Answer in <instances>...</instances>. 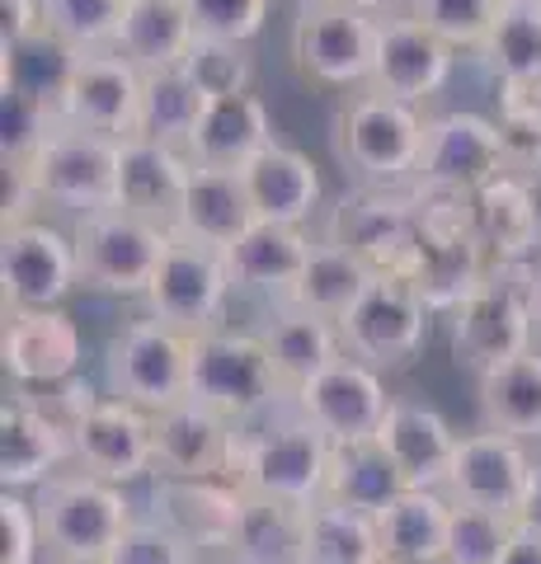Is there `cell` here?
I'll return each instance as SVG.
<instances>
[{"mask_svg": "<svg viewBox=\"0 0 541 564\" xmlns=\"http://www.w3.org/2000/svg\"><path fill=\"white\" fill-rule=\"evenodd\" d=\"M537 306H541V263L537 259H499L485 269L480 288L447 315L452 321V352L470 372L537 348Z\"/></svg>", "mask_w": 541, "mask_h": 564, "instance_id": "6da1fadb", "label": "cell"}, {"mask_svg": "<svg viewBox=\"0 0 541 564\" xmlns=\"http://www.w3.org/2000/svg\"><path fill=\"white\" fill-rule=\"evenodd\" d=\"M118 165H123V141L99 137L62 122L20 170H6L20 203H52L85 217L95 207L118 203Z\"/></svg>", "mask_w": 541, "mask_h": 564, "instance_id": "7a4b0ae2", "label": "cell"}, {"mask_svg": "<svg viewBox=\"0 0 541 564\" xmlns=\"http://www.w3.org/2000/svg\"><path fill=\"white\" fill-rule=\"evenodd\" d=\"M429 118L419 104L391 99L381 90H363L335 113V155L358 184L381 188H410L424 151Z\"/></svg>", "mask_w": 541, "mask_h": 564, "instance_id": "3957f363", "label": "cell"}, {"mask_svg": "<svg viewBox=\"0 0 541 564\" xmlns=\"http://www.w3.org/2000/svg\"><path fill=\"white\" fill-rule=\"evenodd\" d=\"M188 395L213 404L231 423H250L278 404H292V391L278 377L264 334L231 329H207L188 339Z\"/></svg>", "mask_w": 541, "mask_h": 564, "instance_id": "277c9868", "label": "cell"}, {"mask_svg": "<svg viewBox=\"0 0 541 564\" xmlns=\"http://www.w3.org/2000/svg\"><path fill=\"white\" fill-rule=\"evenodd\" d=\"M33 508L43 522V545L52 560L104 564L132 527V503L123 485H109L90 470H57L33 489Z\"/></svg>", "mask_w": 541, "mask_h": 564, "instance_id": "5b68a950", "label": "cell"}, {"mask_svg": "<svg viewBox=\"0 0 541 564\" xmlns=\"http://www.w3.org/2000/svg\"><path fill=\"white\" fill-rule=\"evenodd\" d=\"M414 193V188H410ZM419 198V250L410 263V282L433 315H452L480 288L490 254L470 226V198L457 193H414Z\"/></svg>", "mask_w": 541, "mask_h": 564, "instance_id": "8992f818", "label": "cell"}, {"mask_svg": "<svg viewBox=\"0 0 541 564\" xmlns=\"http://www.w3.org/2000/svg\"><path fill=\"white\" fill-rule=\"evenodd\" d=\"M174 231L147 221L128 207H95L76 217V273L85 292L99 296H147Z\"/></svg>", "mask_w": 541, "mask_h": 564, "instance_id": "52a82bcc", "label": "cell"}, {"mask_svg": "<svg viewBox=\"0 0 541 564\" xmlns=\"http://www.w3.org/2000/svg\"><path fill=\"white\" fill-rule=\"evenodd\" d=\"M325 466H329V437L292 410L288 419H269L259 433L240 437L231 480L246 494L311 508L325 489Z\"/></svg>", "mask_w": 541, "mask_h": 564, "instance_id": "ba28073f", "label": "cell"}, {"mask_svg": "<svg viewBox=\"0 0 541 564\" xmlns=\"http://www.w3.org/2000/svg\"><path fill=\"white\" fill-rule=\"evenodd\" d=\"M513 151L504 141L499 118L485 113H439L424 128V151H419L414 170V193H457L470 198L485 184L513 174Z\"/></svg>", "mask_w": 541, "mask_h": 564, "instance_id": "9c48e42d", "label": "cell"}, {"mask_svg": "<svg viewBox=\"0 0 541 564\" xmlns=\"http://www.w3.org/2000/svg\"><path fill=\"white\" fill-rule=\"evenodd\" d=\"M377 20L329 0H306L292 20V62L329 90H368L377 66Z\"/></svg>", "mask_w": 541, "mask_h": 564, "instance_id": "30bf717a", "label": "cell"}, {"mask_svg": "<svg viewBox=\"0 0 541 564\" xmlns=\"http://www.w3.org/2000/svg\"><path fill=\"white\" fill-rule=\"evenodd\" d=\"M231 292H236V282H231V269H226V250L174 231L161 269H155L147 288V306L155 321H165L170 329L194 339V334L221 329Z\"/></svg>", "mask_w": 541, "mask_h": 564, "instance_id": "8fae6325", "label": "cell"}, {"mask_svg": "<svg viewBox=\"0 0 541 564\" xmlns=\"http://www.w3.org/2000/svg\"><path fill=\"white\" fill-rule=\"evenodd\" d=\"M325 240L358 254L372 273L405 278L419 250V198L410 188H381V184L348 188L335 203V212H329Z\"/></svg>", "mask_w": 541, "mask_h": 564, "instance_id": "7c38bea8", "label": "cell"}, {"mask_svg": "<svg viewBox=\"0 0 541 564\" xmlns=\"http://www.w3.org/2000/svg\"><path fill=\"white\" fill-rule=\"evenodd\" d=\"M104 381L109 395L161 414L188 395V334L170 329L165 321H137L118 329L104 348Z\"/></svg>", "mask_w": 541, "mask_h": 564, "instance_id": "4fadbf2b", "label": "cell"}, {"mask_svg": "<svg viewBox=\"0 0 541 564\" xmlns=\"http://www.w3.org/2000/svg\"><path fill=\"white\" fill-rule=\"evenodd\" d=\"M429 315L433 311L424 306V296L414 292L410 278L377 273L372 288L358 296V306L339 321L344 352H354V358L377 367V372H396V367H405L424 348Z\"/></svg>", "mask_w": 541, "mask_h": 564, "instance_id": "5bb4252c", "label": "cell"}, {"mask_svg": "<svg viewBox=\"0 0 541 564\" xmlns=\"http://www.w3.org/2000/svg\"><path fill=\"white\" fill-rule=\"evenodd\" d=\"M240 423L217 414L213 404L184 395L180 404L151 414L155 475L165 480H231L240 456Z\"/></svg>", "mask_w": 541, "mask_h": 564, "instance_id": "9a60e30c", "label": "cell"}, {"mask_svg": "<svg viewBox=\"0 0 541 564\" xmlns=\"http://www.w3.org/2000/svg\"><path fill=\"white\" fill-rule=\"evenodd\" d=\"M0 282H6V306H62L80 288L76 273V240L47 221H6L0 240Z\"/></svg>", "mask_w": 541, "mask_h": 564, "instance_id": "2e32d148", "label": "cell"}, {"mask_svg": "<svg viewBox=\"0 0 541 564\" xmlns=\"http://www.w3.org/2000/svg\"><path fill=\"white\" fill-rule=\"evenodd\" d=\"M292 410L316 423L329 443H358V437L381 433L391 395H387V381H381L377 367L354 358V352H344V358H335L321 377H311L302 391L292 395Z\"/></svg>", "mask_w": 541, "mask_h": 564, "instance_id": "e0dca14e", "label": "cell"}, {"mask_svg": "<svg viewBox=\"0 0 541 564\" xmlns=\"http://www.w3.org/2000/svg\"><path fill=\"white\" fill-rule=\"evenodd\" d=\"M72 462L109 485H137L155 475L151 414L118 395H99L72 423Z\"/></svg>", "mask_w": 541, "mask_h": 564, "instance_id": "ac0fdd59", "label": "cell"}, {"mask_svg": "<svg viewBox=\"0 0 541 564\" xmlns=\"http://www.w3.org/2000/svg\"><path fill=\"white\" fill-rule=\"evenodd\" d=\"M457 66V47L439 39L424 20L414 14H381L377 20V66H372V90L424 104L452 80Z\"/></svg>", "mask_w": 541, "mask_h": 564, "instance_id": "d6986e66", "label": "cell"}, {"mask_svg": "<svg viewBox=\"0 0 541 564\" xmlns=\"http://www.w3.org/2000/svg\"><path fill=\"white\" fill-rule=\"evenodd\" d=\"M142 80H147V70H137L123 52H113V47L85 52L72 76V90L62 99V122L99 132V137H118V141L137 137Z\"/></svg>", "mask_w": 541, "mask_h": 564, "instance_id": "ffe728a7", "label": "cell"}, {"mask_svg": "<svg viewBox=\"0 0 541 564\" xmlns=\"http://www.w3.org/2000/svg\"><path fill=\"white\" fill-rule=\"evenodd\" d=\"M528 475H532V456L522 452L518 437L485 429V433L462 437L443 494L452 503L513 518L518 503H522V489H528Z\"/></svg>", "mask_w": 541, "mask_h": 564, "instance_id": "44dd1931", "label": "cell"}, {"mask_svg": "<svg viewBox=\"0 0 541 564\" xmlns=\"http://www.w3.org/2000/svg\"><path fill=\"white\" fill-rule=\"evenodd\" d=\"M0 358L20 386H62L80 367V329L62 306H20L6 315Z\"/></svg>", "mask_w": 541, "mask_h": 564, "instance_id": "7402d4cb", "label": "cell"}, {"mask_svg": "<svg viewBox=\"0 0 541 564\" xmlns=\"http://www.w3.org/2000/svg\"><path fill=\"white\" fill-rule=\"evenodd\" d=\"M151 518L180 532L198 555L231 551L240 513H246V489L236 480H165V475H151Z\"/></svg>", "mask_w": 541, "mask_h": 564, "instance_id": "603a6c76", "label": "cell"}, {"mask_svg": "<svg viewBox=\"0 0 541 564\" xmlns=\"http://www.w3.org/2000/svg\"><path fill=\"white\" fill-rule=\"evenodd\" d=\"M188 180H194L188 151L165 147V141L128 137L123 165H118V207H128L137 217L161 221L165 231H174L184 198H188Z\"/></svg>", "mask_w": 541, "mask_h": 564, "instance_id": "cb8c5ba5", "label": "cell"}, {"mask_svg": "<svg viewBox=\"0 0 541 564\" xmlns=\"http://www.w3.org/2000/svg\"><path fill=\"white\" fill-rule=\"evenodd\" d=\"M377 437L391 452V462L400 466L410 489H443L452 475V462H457V447H462V437L452 433V423L439 410L410 404V400H391Z\"/></svg>", "mask_w": 541, "mask_h": 564, "instance_id": "d4e9b609", "label": "cell"}, {"mask_svg": "<svg viewBox=\"0 0 541 564\" xmlns=\"http://www.w3.org/2000/svg\"><path fill=\"white\" fill-rule=\"evenodd\" d=\"M66 462H72V429L29 400H6L0 410V485L39 489Z\"/></svg>", "mask_w": 541, "mask_h": 564, "instance_id": "484cf974", "label": "cell"}, {"mask_svg": "<svg viewBox=\"0 0 541 564\" xmlns=\"http://www.w3.org/2000/svg\"><path fill=\"white\" fill-rule=\"evenodd\" d=\"M273 118L264 99L240 90L207 99V113L198 122L194 141H188V161L194 165H217V170H246L259 151L273 147Z\"/></svg>", "mask_w": 541, "mask_h": 564, "instance_id": "4316f807", "label": "cell"}, {"mask_svg": "<svg viewBox=\"0 0 541 564\" xmlns=\"http://www.w3.org/2000/svg\"><path fill=\"white\" fill-rule=\"evenodd\" d=\"M311 250V240L302 226L288 221H255L231 250H226V269H231L236 292H259V296H278L283 302L288 288L302 278Z\"/></svg>", "mask_w": 541, "mask_h": 564, "instance_id": "83f0119b", "label": "cell"}, {"mask_svg": "<svg viewBox=\"0 0 541 564\" xmlns=\"http://www.w3.org/2000/svg\"><path fill=\"white\" fill-rule=\"evenodd\" d=\"M259 221L246 170H217V165H194V180H188V198L180 212V236H194L203 245H217V250H231V245Z\"/></svg>", "mask_w": 541, "mask_h": 564, "instance_id": "f1b7e54d", "label": "cell"}, {"mask_svg": "<svg viewBox=\"0 0 541 564\" xmlns=\"http://www.w3.org/2000/svg\"><path fill=\"white\" fill-rule=\"evenodd\" d=\"M246 184L259 221H288V226H306L321 207V170L311 165V155L273 141L269 151H259L246 165Z\"/></svg>", "mask_w": 541, "mask_h": 564, "instance_id": "f546056e", "label": "cell"}, {"mask_svg": "<svg viewBox=\"0 0 541 564\" xmlns=\"http://www.w3.org/2000/svg\"><path fill=\"white\" fill-rule=\"evenodd\" d=\"M381 555L410 564H443L452 532V499L443 489H405L372 518Z\"/></svg>", "mask_w": 541, "mask_h": 564, "instance_id": "4dcf8cb0", "label": "cell"}, {"mask_svg": "<svg viewBox=\"0 0 541 564\" xmlns=\"http://www.w3.org/2000/svg\"><path fill=\"white\" fill-rule=\"evenodd\" d=\"M405 475L381 447V437H358V443H329V466H325V489L321 499L339 508H358V513H381L396 494H405Z\"/></svg>", "mask_w": 541, "mask_h": 564, "instance_id": "1f68e13d", "label": "cell"}, {"mask_svg": "<svg viewBox=\"0 0 541 564\" xmlns=\"http://www.w3.org/2000/svg\"><path fill=\"white\" fill-rule=\"evenodd\" d=\"M0 90L10 95H24L33 104H47V109L62 113V99L72 90V76L85 52L72 47L66 39H57L47 24L33 29L29 39H14V43H0Z\"/></svg>", "mask_w": 541, "mask_h": 564, "instance_id": "d6a6232c", "label": "cell"}, {"mask_svg": "<svg viewBox=\"0 0 541 564\" xmlns=\"http://www.w3.org/2000/svg\"><path fill=\"white\" fill-rule=\"evenodd\" d=\"M194 43H198V29L184 0H128L113 52H123L137 70H170V66H184Z\"/></svg>", "mask_w": 541, "mask_h": 564, "instance_id": "836d02e7", "label": "cell"}, {"mask_svg": "<svg viewBox=\"0 0 541 564\" xmlns=\"http://www.w3.org/2000/svg\"><path fill=\"white\" fill-rule=\"evenodd\" d=\"M476 57L499 95H541V0H504L499 24Z\"/></svg>", "mask_w": 541, "mask_h": 564, "instance_id": "e575fe53", "label": "cell"}, {"mask_svg": "<svg viewBox=\"0 0 541 564\" xmlns=\"http://www.w3.org/2000/svg\"><path fill=\"white\" fill-rule=\"evenodd\" d=\"M480 419L518 443H541V348L480 372Z\"/></svg>", "mask_w": 541, "mask_h": 564, "instance_id": "d590c367", "label": "cell"}, {"mask_svg": "<svg viewBox=\"0 0 541 564\" xmlns=\"http://www.w3.org/2000/svg\"><path fill=\"white\" fill-rule=\"evenodd\" d=\"M372 269L363 263L358 254H348L344 245L335 240H316V250H311L302 278L288 288L283 306L292 311H311V315H325V321H344L348 311L358 306V296L372 288Z\"/></svg>", "mask_w": 541, "mask_h": 564, "instance_id": "8d00e7d4", "label": "cell"}, {"mask_svg": "<svg viewBox=\"0 0 541 564\" xmlns=\"http://www.w3.org/2000/svg\"><path fill=\"white\" fill-rule=\"evenodd\" d=\"M264 344H269L278 377L288 381L292 395L302 391L311 377H321L335 358H344V334H339V325L325 321V315H311V311H292V306H283L269 321Z\"/></svg>", "mask_w": 541, "mask_h": 564, "instance_id": "74e56055", "label": "cell"}, {"mask_svg": "<svg viewBox=\"0 0 541 564\" xmlns=\"http://www.w3.org/2000/svg\"><path fill=\"white\" fill-rule=\"evenodd\" d=\"M470 226H476V240L485 245L490 263L499 259H537V217L532 203L518 184V170L504 174V180L485 184L480 193H470Z\"/></svg>", "mask_w": 541, "mask_h": 564, "instance_id": "f35d334b", "label": "cell"}, {"mask_svg": "<svg viewBox=\"0 0 541 564\" xmlns=\"http://www.w3.org/2000/svg\"><path fill=\"white\" fill-rule=\"evenodd\" d=\"M203 113H207V95H203V85L188 76L184 66L147 70V80H142V113H137V137L165 141V147L188 151V141H194Z\"/></svg>", "mask_w": 541, "mask_h": 564, "instance_id": "ab89813d", "label": "cell"}, {"mask_svg": "<svg viewBox=\"0 0 541 564\" xmlns=\"http://www.w3.org/2000/svg\"><path fill=\"white\" fill-rule=\"evenodd\" d=\"M302 532H306V508L246 494V513L231 536V564H302Z\"/></svg>", "mask_w": 541, "mask_h": 564, "instance_id": "60d3db41", "label": "cell"}, {"mask_svg": "<svg viewBox=\"0 0 541 564\" xmlns=\"http://www.w3.org/2000/svg\"><path fill=\"white\" fill-rule=\"evenodd\" d=\"M381 555L377 522L358 508H339L329 499H316L306 508L302 532V564H368Z\"/></svg>", "mask_w": 541, "mask_h": 564, "instance_id": "b9f144b4", "label": "cell"}, {"mask_svg": "<svg viewBox=\"0 0 541 564\" xmlns=\"http://www.w3.org/2000/svg\"><path fill=\"white\" fill-rule=\"evenodd\" d=\"M128 0H43V24L80 52H104L118 43Z\"/></svg>", "mask_w": 541, "mask_h": 564, "instance_id": "7bdbcfd3", "label": "cell"}, {"mask_svg": "<svg viewBox=\"0 0 541 564\" xmlns=\"http://www.w3.org/2000/svg\"><path fill=\"white\" fill-rule=\"evenodd\" d=\"M410 14L424 20L457 52H480L499 24L504 0H410Z\"/></svg>", "mask_w": 541, "mask_h": 564, "instance_id": "ee69618b", "label": "cell"}, {"mask_svg": "<svg viewBox=\"0 0 541 564\" xmlns=\"http://www.w3.org/2000/svg\"><path fill=\"white\" fill-rule=\"evenodd\" d=\"M184 70L203 85L207 99L240 95V90H250V85H255L250 43H231V39H198L194 52L184 57Z\"/></svg>", "mask_w": 541, "mask_h": 564, "instance_id": "f6af8a7d", "label": "cell"}, {"mask_svg": "<svg viewBox=\"0 0 541 564\" xmlns=\"http://www.w3.org/2000/svg\"><path fill=\"white\" fill-rule=\"evenodd\" d=\"M509 536H513V518L452 503V532H447V560L443 564H499Z\"/></svg>", "mask_w": 541, "mask_h": 564, "instance_id": "bcb514c9", "label": "cell"}, {"mask_svg": "<svg viewBox=\"0 0 541 564\" xmlns=\"http://www.w3.org/2000/svg\"><path fill=\"white\" fill-rule=\"evenodd\" d=\"M0 128H6V137H0V147H6V170H20L29 155L62 128V113L47 109V104H33L24 95L0 90Z\"/></svg>", "mask_w": 541, "mask_h": 564, "instance_id": "7dc6e473", "label": "cell"}, {"mask_svg": "<svg viewBox=\"0 0 541 564\" xmlns=\"http://www.w3.org/2000/svg\"><path fill=\"white\" fill-rule=\"evenodd\" d=\"M104 564H198V551L180 532H170L161 518H132Z\"/></svg>", "mask_w": 541, "mask_h": 564, "instance_id": "c3c4849f", "label": "cell"}, {"mask_svg": "<svg viewBox=\"0 0 541 564\" xmlns=\"http://www.w3.org/2000/svg\"><path fill=\"white\" fill-rule=\"evenodd\" d=\"M194 14L198 39H231L255 43L259 29L269 20V0H184Z\"/></svg>", "mask_w": 541, "mask_h": 564, "instance_id": "681fc988", "label": "cell"}, {"mask_svg": "<svg viewBox=\"0 0 541 564\" xmlns=\"http://www.w3.org/2000/svg\"><path fill=\"white\" fill-rule=\"evenodd\" d=\"M43 551V522L24 489H6L0 499V564H33Z\"/></svg>", "mask_w": 541, "mask_h": 564, "instance_id": "f907efd6", "label": "cell"}, {"mask_svg": "<svg viewBox=\"0 0 541 564\" xmlns=\"http://www.w3.org/2000/svg\"><path fill=\"white\" fill-rule=\"evenodd\" d=\"M43 29V0H0V43L29 39Z\"/></svg>", "mask_w": 541, "mask_h": 564, "instance_id": "816d5d0a", "label": "cell"}, {"mask_svg": "<svg viewBox=\"0 0 541 564\" xmlns=\"http://www.w3.org/2000/svg\"><path fill=\"white\" fill-rule=\"evenodd\" d=\"M52 391H57V395H52V410H47V414L57 419V423H66V429H72V423L99 400V395H95V386H90V381H76V377H72V381H62V386H52Z\"/></svg>", "mask_w": 541, "mask_h": 564, "instance_id": "f5cc1de1", "label": "cell"}, {"mask_svg": "<svg viewBox=\"0 0 541 564\" xmlns=\"http://www.w3.org/2000/svg\"><path fill=\"white\" fill-rule=\"evenodd\" d=\"M513 527L541 536V462H532V475H528V489H522V503L513 513Z\"/></svg>", "mask_w": 541, "mask_h": 564, "instance_id": "db71d44e", "label": "cell"}, {"mask_svg": "<svg viewBox=\"0 0 541 564\" xmlns=\"http://www.w3.org/2000/svg\"><path fill=\"white\" fill-rule=\"evenodd\" d=\"M499 564H541V536H532V532H522V527H513V536H509V545H504Z\"/></svg>", "mask_w": 541, "mask_h": 564, "instance_id": "11a10c76", "label": "cell"}, {"mask_svg": "<svg viewBox=\"0 0 541 564\" xmlns=\"http://www.w3.org/2000/svg\"><path fill=\"white\" fill-rule=\"evenodd\" d=\"M518 184H522V193H528L532 217H537V236H541V161L518 165Z\"/></svg>", "mask_w": 541, "mask_h": 564, "instance_id": "9f6ffc18", "label": "cell"}, {"mask_svg": "<svg viewBox=\"0 0 541 564\" xmlns=\"http://www.w3.org/2000/svg\"><path fill=\"white\" fill-rule=\"evenodd\" d=\"M329 6H348V10H363V14H381L391 0H329Z\"/></svg>", "mask_w": 541, "mask_h": 564, "instance_id": "6f0895ef", "label": "cell"}, {"mask_svg": "<svg viewBox=\"0 0 541 564\" xmlns=\"http://www.w3.org/2000/svg\"><path fill=\"white\" fill-rule=\"evenodd\" d=\"M368 564H410V560H396V555H377V560H368Z\"/></svg>", "mask_w": 541, "mask_h": 564, "instance_id": "680465c9", "label": "cell"}, {"mask_svg": "<svg viewBox=\"0 0 541 564\" xmlns=\"http://www.w3.org/2000/svg\"><path fill=\"white\" fill-rule=\"evenodd\" d=\"M57 564H85V560H57Z\"/></svg>", "mask_w": 541, "mask_h": 564, "instance_id": "91938a15", "label": "cell"}, {"mask_svg": "<svg viewBox=\"0 0 541 564\" xmlns=\"http://www.w3.org/2000/svg\"><path fill=\"white\" fill-rule=\"evenodd\" d=\"M537 334H541V306H537Z\"/></svg>", "mask_w": 541, "mask_h": 564, "instance_id": "94428289", "label": "cell"}]
</instances>
